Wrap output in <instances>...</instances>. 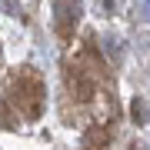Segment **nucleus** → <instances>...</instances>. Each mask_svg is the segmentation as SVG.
I'll return each mask as SVG.
<instances>
[{"instance_id": "obj_5", "label": "nucleus", "mask_w": 150, "mask_h": 150, "mask_svg": "<svg viewBox=\"0 0 150 150\" xmlns=\"http://www.w3.org/2000/svg\"><path fill=\"white\" fill-rule=\"evenodd\" d=\"M130 150H144V147H140V144H134V147H130Z\"/></svg>"}, {"instance_id": "obj_1", "label": "nucleus", "mask_w": 150, "mask_h": 150, "mask_svg": "<svg viewBox=\"0 0 150 150\" xmlns=\"http://www.w3.org/2000/svg\"><path fill=\"white\" fill-rule=\"evenodd\" d=\"M13 100L17 107H20V113H27V117L33 120L43 107V87L33 74H17L13 77Z\"/></svg>"}, {"instance_id": "obj_2", "label": "nucleus", "mask_w": 150, "mask_h": 150, "mask_svg": "<svg viewBox=\"0 0 150 150\" xmlns=\"http://www.w3.org/2000/svg\"><path fill=\"white\" fill-rule=\"evenodd\" d=\"M77 17H80V4L77 0H54V27H57V33L64 40L74 37Z\"/></svg>"}, {"instance_id": "obj_4", "label": "nucleus", "mask_w": 150, "mask_h": 150, "mask_svg": "<svg viewBox=\"0 0 150 150\" xmlns=\"http://www.w3.org/2000/svg\"><path fill=\"white\" fill-rule=\"evenodd\" d=\"M134 117H137L140 123H147V103H144V100H134Z\"/></svg>"}, {"instance_id": "obj_3", "label": "nucleus", "mask_w": 150, "mask_h": 150, "mask_svg": "<svg viewBox=\"0 0 150 150\" xmlns=\"http://www.w3.org/2000/svg\"><path fill=\"white\" fill-rule=\"evenodd\" d=\"M67 87L77 100H90L93 97V80L83 74V67H74V64L67 67Z\"/></svg>"}]
</instances>
